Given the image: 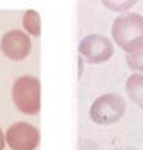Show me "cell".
I'll return each mask as SVG.
<instances>
[{
  "mask_svg": "<svg viewBox=\"0 0 143 150\" xmlns=\"http://www.w3.org/2000/svg\"><path fill=\"white\" fill-rule=\"evenodd\" d=\"M16 105L25 112H36L39 108V83L34 78H22L14 84Z\"/></svg>",
  "mask_w": 143,
  "mask_h": 150,
  "instance_id": "obj_1",
  "label": "cell"
},
{
  "mask_svg": "<svg viewBox=\"0 0 143 150\" xmlns=\"http://www.w3.org/2000/svg\"><path fill=\"white\" fill-rule=\"evenodd\" d=\"M6 138L14 150H31L38 142V131L27 124H17L10 128Z\"/></svg>",
  "mask_w": 143,
  "mask_h": 150,
  "instance_id": "obj_2",
  "label": "cell"
},
{
  "mask_svg": "<svg viewBox=\"0 0 143 150\" xmlns=\"http://www.w3.org/2000/svg\"><path fill=\"white\" fill-rule=\"evenodd\" d=\"M28 49H30L28 39H27V36H24L19 31L8 33V35H5V38H3V41H2L3 53L6 56H10V58H14V59L24 58V56L28 53Z\"/></svg>",
  "mask_w": 143,
  "mask_h": 150,
  "instance_id": "obj_3",
  "label": "cell"
},
{
  "mask_svg": "<svg viewBox=\"0 0 143 150\" xmlns=\"http://www.w3.org/2000/svg\"><path fill=\"white\" fill-rule=\"evenodd\" d=\"M25 27L28 28L31 33H39V28H38V19H36V14L34 13H28L25 16Z\"/></svg>",
  "mask_w": 143,
  "mask_h": 150,
  "instance_id": "obj_4",
  "label": "cell"
},
{
  "mask_svg": "<svg viewBox=\"0 0 143 150\" xmlns=\"http://www.w3.org/2000/svg\"><path fill=\"white\" fill-rule=\"evenodd\" d=\"M80 150H142V149H137V147H120V149H101L98 147L96 144H92V142H82L81 144V149Z\"/></svg>",
  "mask_w": 143,
  "mask_h": 150,
  "instance_id": "obj_5",
  "label": "cell"
},
{
  "mask_svg": "<svg viewBox=\"0 0 143 150\" xmlns=\"http://www.w3.org/2000/svg\"><path fill=\"white\" fill-rule=\"evenodd\" d=\"M0 150H3V134L0 131Z\"/></svg>",
  "mask_w": 143,
  "mask_h": 150,
  "instance_id": "obj_6",
  "label": "cell"
}]
</instances>
